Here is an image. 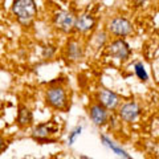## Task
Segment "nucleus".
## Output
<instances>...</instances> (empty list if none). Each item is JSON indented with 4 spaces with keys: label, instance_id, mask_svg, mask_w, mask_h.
<instances>
[{
    "label": "nucleus",
    "instance_id": "14",
    "mask_svg": "<svg viewBox=\"0 0 159 159\" xmlns=\"http://www.w3.org/2000/svg\"><path fill=\"white\" fill-rule=\"evenodd\" d=\"M134 69H135V74H137V76L141 78L142 81H146V80H147V73L145 70V66H143L141 62H138V64H135Z\"/></svg>",
    "mask_w": 159,
    "mask_h": 159
},
{
    "label": "nucleus",
    "instance_id": "7",
    "mask_svg": "<svg viewBox=\"0 0 159 159\" xmlns=\"http://www.w3.org/2000/svg\"><path fill=\"white\" fill-rule=\"evenodd\" d=\"M139 113H141V107L138 106L137 102H127L122 105L119 109V117H121L125 122H133L138 118Z\"/></svg>",
    "mask_w": 159,
    "mask_h": 159
},
{
    "label": "nucleus",
    "instance_id": "8",
    "mask_svg": "<svg viewBox=\"0 0 159 159\" xmlns=\"http://www.w3.org/2000/svg\"><path fill=\"white\" fill-rule=\"evenodd\" d=\"M96 25V20L92 15L89 13H82L78 17H76V24H74V29L78 32H88L93 29V27Z\"/></svg>",
    "mask_w": 159,
    "mask_h": 159
},
{
    "label": "nucleus",
    "instance_id": "12",
    "mask_svg": "<svg viewBox=\"0 0 159 159\" xmlns=\"http://www.w3.org/2000/svg\"><path fill=\"white\" fill-rule=\"evenodd\" d=\"M101 139H102V142L105 143V145H106L109 148H111V150L117 154V157H118V158H121V159H131L130 157H129V154H127L125 150H122L121 147H118L117 145H114V142H111L107 137H101Z\"/></svg>",
    "mask_w": 159,
    "mask_h": 159
},
{
    "label": "nucleus",
    "instance_id": "11",
    "mask_svg": "<svg viewBox=\"0 0 159 159\" xmlns=\"http://www.w3.org/2000/svg\"><path fill=\"white\" fill-rule=\"evenodd\" d=\"M33 121V116L32 111L29 110L27 106H20L19 107V113H17V123L21 127H27L29 125H32Z\"/></svg>",
    "mask_w": 159,
    "mask_h": 159
},
{
    "label": "nucleus",
    "instance_id": "2",
    "mask_svg": "<svg viewBox=\"0 0 159 159\" xmlns=\"http://www.w3.org/2000/svg\"><path fill=\"white\" fill-rule=\"evenodd\" d=\"M45 99H47V103L49 106L57 109V110L65 109L66 103H68L66 92L64 90V88H61V86L49 88L47 90V94H45Z\"/></svg>",
    "mask_w": 159,
    "mask_h": 159
},
{
    "label": "nucleus",
    "instance_id": "17",
    "mask_svg": "<svg viewBox=\"0 0 159 159\" xmlns=\"http://www.w3.org/2000/svg\"><path fill=\"white\" fill-rule=\"evenodd\" d=\"M2 147H3V139L0 138V150H2Z\"/></svg>",
    "mask_w": 159,
    "mask_h": 159
},
{
    "label": "nucleus",
    "instance_id": "15",
    "mask_svg": "<svg viewBox=\"0 0 159 159\" xmlns=\"http://www.w3.org/2000/svg\"><path fill=\"white\" fill-rule=\"evenodd\" d=\"M81 130H82L81 126H77L76 129H73L72 133L69 134V139H68V141H69V145H72V143H74V141H76V138L80 135V133H81Z\"/></svg>",
    "mask_w": 159,
    "mask_h": 159
},
{
    "label": "nucleus",
    "instance_id": "18",
    "mask_svg": "<svg viewBox=\"0 0 159 159\" xmlns=\"http://www.w3.org/2000/svg\"><path fill=\"white\" fill-rule=\"evenodd\" d=\"M39 159H45V158H39Z\"/></svg>",
    "mask_w": 159,
    "mask_h": 159
},
{
    "label": "nucleus",
    "instance_id": "13",
    "mask_svg": "<svg viewBox=\"0 0 159 159\" xmlns=\"http://www.w3.org/2000/svg\"><path fill=\"white\" fill-rule=\"evenodd\" d=\"M68 57L72 60H78L82 56V48L77 41H70L68 44Z\"/></svg>",
    "mask_w": 159,
    "mask_h": 159
},
{
    "label": "nucleus",
    "instance_id": "1",
    "mask_svg": "<svg viewBox=\"0 0 159 159\" xmlns=\"http://www.w3.org/2000/svg\"><path fill=\"white\" fill-rule=\"evenodd\" d=\"M12 11L20 23L24 24V25H28L36 16L37 7L36 3L32 2V0H17V2L13 3Z\"/></svg>",
    "mask_w": 159,
    "mask_h": 159
},
{
    "label": "nucleus",
    "instance_id": "16",
    "mask_svg": "<svg viewBox=\"0 0 159 159\" xmlns=\"http://www.w3.org/2000/svg\"><path fill=\"white\" fill-rule=\"evenodd\" d=\"M53 52H54V49L52 47H47L45 49H44V56H45V57L48 56V58H49L53 54Z\"/></svg>",
    "mask_w": 159,
    "mask_h": 159
},
{
    "label": "nucleus",
    "instance_id": "4",
    "mask_svg": "<svg viewBox=\"0 0 159 159\" xmlns=\"http://www.w3.org/2000/svg\"><path fill=\"white\" fill-rule=\"evenodd\" d=\"M107 51H109V54H110V56L116 57L118 60H123V61L130 57V53H131L129 44L122 39H118L116 41H113L110 45H109Z\"/></svg>",
    "mask_w": 159,
    "mask_h": 159
},
{
    "label": "nucleus",
    "instance_id": "5",
    "mask_svg": "<svg viewBox=\"0 0 159 159\" xmlns=\"http://www.w3.org/2000/svg\"><path fill=\"white\" fill-rule=\"evenodd\" d=\"M109 31L116 36H127L133 31V25L125 17H116L109 24Z\"/></svg>",
    "mask_w": 159,
    "mask_h": 159
},
{
    "label": "nucleus",
    "instance_id": "9",
    "mask_svg": "<svg viewBox=\"0 0 159 159\" xmlns=\"http://www.w3.org/2000/svg\"><path fill=\"white\" fill-rule=\"evenodd\" d=\"M89 114H90L92 121L96 123V125H103V123L107 121L106 109L102 105H99V103H94V105H92L90 110H89Z\"/></svg>",
    "mask_w": 159,
    "mask_h": 159
},
{
    "label": "nucleus",
    "instance_id": "6",
    "mask_svg": "<svg viewBox=\"0 0 159 159\" xmlns=\"http://www.w3.org/2000/svg\"><path fill=\"white\" fill-rule=\"evenodd\" d=\"M98 102H99V105H102L105 109H111L113 110V109H116L119 105L121 99H119V97L114 92L103 89V90L98 93Z\"/></svg>",
    "mask_w": 159,
    "mask_h": 159
},
{
    "label": "nucleus",
    "instance_id": "10",
    "mask_svg": "<svg viewBox=\"0 0 159 159\" xmlns=\"http://www.w3.org/2000/svg\"><path fill=\"white\" fill-rule=\"evenodd\" d=\"M57 130V127L53 125L52 122H45L39 125L37 127H34L33 130V138L36 139H45L48 138L51 134H53L54 131Z\"/></svg>",
    "mask_w": 159,
    "mask_h": 159
},
{
    "label": "nucleus",
    "instance_id": "3",
    "mask_svg": "<svg viewBox=\"0 0 159 159\" xmlns=\"http://www.w3.org/2000/svg\"><path fill=\"white\" fill-rule=\"evenodd\" d=\"M53 21H54L56 28H58L60 31L69 32L74 28V24H76V16L69 11H61V12L56 13Z\"/></svg>",
    "mask_w": 159,
    "mask_h": 159
}]
</instances>
